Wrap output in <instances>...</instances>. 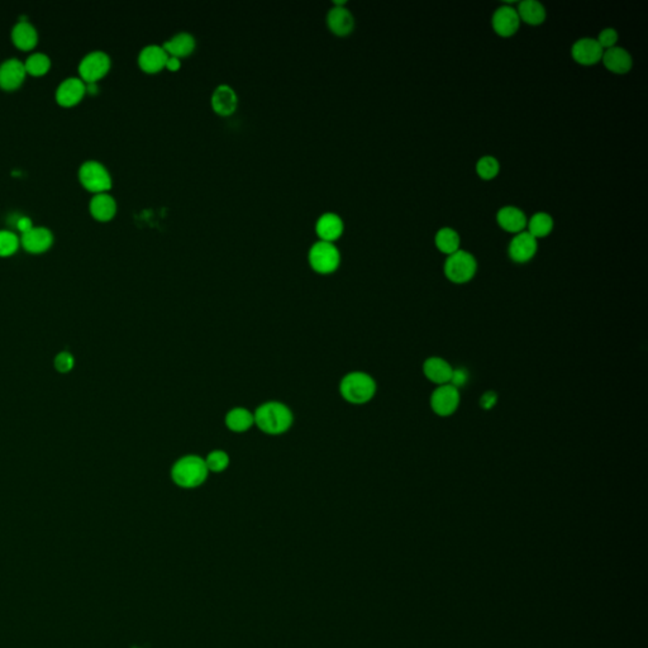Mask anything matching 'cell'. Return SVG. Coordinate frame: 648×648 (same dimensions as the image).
<instances>
[{
    "label": "cell",
    "mask_w": 648,
    "mask_h": 648,
    "mask_svg": "<svg viewBox=\"0 0 648 648\" xmlns=\"http://www.w3.org/2000/svg\"><path fill=\"white\" fill-rule=\"evenodd\" d=\"M602 63L605 69L617 75L628 74L633 66L631 53L623 47L615 46L602 53Z\"/></svg>",
    "instance_id": "9a60e30c"
},
{
    "label": "cell",
    "mask_w": 648,
    "mask_h": 648,
    "mask_svg": "<svg viewBox=\"0 0 648 648\" xmlns=\"http://www.w3.org/2000/svg\"><path fill=\"white\" fill-rule=\"evenodd\" d=\"M167 58H169V55L164 47L159 46V45H149V46L144 47L139 52L138 63H139V68L146 73L155 74V73L165 69Z\"/></svg>",
    "instance_id": "2e32d148"
},
{
    "label": "cell",
    "mask_w": 648,
    "mask_h": 648,
    "mask_svg": "<svg viewBox=\"0 0 648 648\" xmlns=\"http://www.w3.org/2000/svg\"><path fill=\"white\" fill-rule=\"evenodd\" d=\"M460 243H461V238H460L459 233L450 227H443L437 232L436 237H435V245H436L437 250L446 256L457 253L460 250Z\"/></svg>",
    "instance_id": "83f0119b"
},
{
    "label": "cell",
    "mask_w": 648,
    "mask_h": 648,
    "mask_svg": "<svg viewBox=\"0 0 648 648\" xmlns=\"http://www.w3.org/2000/svg\"><path fill=\"white\" fill-rule=\"evenodd\" d=\"M13 42L21 50H32L37 43V31L27 21H19L12 31Z\"/></svg>",
    "instance_id": "484cf974"
},
{
    "label": "cell",
    "mask_w": 648,
    "mask_h": 648,
    "mask_svg": "<svg viewBox=\"0 0 648 648\" xmlns=\"http://www.w3.org/2000/svg\"><path fill=\"white\" fill-rule=\"evenodd\" d=\"M196 42L194 36L188 32H179L172 36L171 38L165 41L162 47L165 48L167 55L181 58L189 56L190 53L196 50Z\"/></svg>",
    "instance_id": "7402d4cb"
},
{
    "label": "cell",
    "mask_w": 648,
    "mask_h": 648,
    "mask_svg": "<svg viewBox=\"0 0 648 648\" xmlns=\"http://www.w3.org/2000/svg\"><path fill=\"white\" fill-rule=\"evenodd\" d=\"M492 26L494 32L500 37L508 38L516 35L521 26V19L518 17L516 8L511 6L498 8L492 18Z\"/></svg>",
    "instance_id": "8fae6325"
},
{
    "label": "cell",
    "mask_w": 648,
    "mask_h": 648,
    "mask_svg": "<svg viewBox=\"0 0 648 648\" xmlns=\"http://www.w3.org/2000/svg\"><path fill=\"white\" fill-rule=\"evenodd\" d=\"M344 224L339 214L326 212L317 219L316 232L322 241L333 242L344 233Z\"/></svg>",
    "instance_id": "e0dca14e"
},
{
    "label": "cell",
    "mask_w": 648,
    "mask_h": 648,
    "mask_svg": "<svg viewBox=\"0 0 648 648\" xmlns=\"http://www.w3.org/2000/svg\"><path fill=\"white\" fill-rule=\"evenodd\" d=\"M19 238L11 230H0V256H9L17 251Z\"/></svg>",
    "instance_id": "1f68e13d"
},
{
    "label": "cell",
    "mask_w": 648,
    "mask_h": 648,
    "mask_svg": "<svg viewBox=\"0 0 648 648\" xmlns=\"http://www.w3.org/2000/svg\"><path fill=\"white\" fill-rule=\"evenodd\" d=\"M308 258L310 266L314 271L319 274H331L339 269L341 253L333 242L319 240L310 247Z\"/></svg>",
    "instance_id": "5b68a950"
},
{
    "label": "cell",
    "mask_w": 648,
    "mask_h": 648,
    "mask_svg": "<svg viewBox=\"0 0 648 648\" xmlns=\"http://www.w3.org/2000/svg\"><path fill=\"white\" fill-rule=\"evenodd\" d=\"M207 465L204 459L196 455L184 456L179 459L171 469L172 482L183 489H194L201 487L207 480Z\"/></svg>",
    "instance_id": "7a4b0ae2"
},
{
    "label": "cell",
    "mask_w": 648,
    "mask_h": 648,
    "mask_svg": "<svg viewBox=\"0 0 648 648\" xmlns=\"http://www.w3.org/2000/svg\"><path fill=\"white\" fill-rule=\"evenodd\" d=\"M496 403H498V395L493 391L484 393L482 398H480V407L482 409H485V410H489V409L495 407Z\"/></svg>",
    "instance_id": "d590c367"
},
{
    "label": "cell",
    "mask_w": 648,
    "mask_h": 648,
    "mask_svg": "<svg viewBox=\"0 0 648 648\" xmlns=\"http://www.w3.org/2000/svg\"><path fill=\"white\" fill-rule=\"evenodd\" d=\"M537 251L538 242L527 230L514 235L508 247V255L516 264H527L536 256Z\"/></svg>",
    "instance_id": "9c48e42d"
},
{
    "label": "cell",
    "mask_w": 648,
    "mask_h": 648,
    "mask_svg": "<svg viewBox=\"0 0 648 648\" xmlns=\"http://www.w3.org/2000/svg\"><path fill=\"white\" fill-rule=\"evenodd\" d=\"M86 92V84L78 78H69L63 81L56 90V99L63 107H71L80 102Z\"/></svg>",
    "instance_id": "ffe728a7"
},
{
    "label": "cell",
    "mask_w": 648,
    "mask_h": 648,
    "mask_svg": "<svg viewBox=\"0 0 648 648\" xmlns=\"http://www.w3.org/2000/svg\"><path fill=\"white\" fill-rule=\"evenodd\" d=\"M50 65H51L50 58H47L45 53L37 52V53L31 55V56L26 60L24 68H26V73H29L31 75H35V76H40V75H43L45 73H47V70L50 69Z\"/></svg>",
    "instance_id": "f546056e"
},
{
    "label": "cell",
    "mask_w": 648,
    "mask_h": 648,
    "mask_svg": "<svg viewBox=\"0 0 648 648\" xmlns=\"http://www.w3.org/2000/svg\"><path fill=\"white\" fill-rule=\"evenodd\" d=\"M618 32L614 28H604L602 32L597 36V43L600 45L604 51H607L609 48H613V47L617 46V42H618Z\"/></svg>",
    "instance_id": "d6a6232c"
},
{
    "label": "cell",
    "mask_w": 648,
    "mask_h": 648,
    "mask_svg": "<svg viewBox=\"0 0 648 648\" xmlns=\"http://www.w3.org/2000/svg\"><path fill=\"white\" fill-rule=\"evenodd\" d=\"M255 425L266 435L277 436L285 433L293 425V413L279 402H267L260 405L253 413Z\"/></svg>",
    "instance_id": "6da1fadb"
},
{
    "label": "cell",
    "mask_w": 648,
    "mask_h": 648,
    "mask_svg": "<svg viewBox=\"0 0 648 648\" xmlns=\"http://www.w3.org/2000/svg\"><path fill=\"white\" fill-rule=\"evenodd\" d=\"M460 402V391L451 384L437 386L430 399V408L438 417L452 415L459 409Z\"/></svg>",
    "instance_id": "52a82bcc"
},
{
    "label": "cell",
    "mask_w": 648,
    "mask_h": 648,
    "mask_svg": "<svg viewBox=\"0 0 648 648\" xmlns=\"http://www.w3.org/2000/svg\"><path fill=\"white\" fill-rule=\"evenodd\" d=\"M238 105V98L235 89L227 84H221L212 94V107L219 115H230Z\"/></svg>",
    "instance_id": "d6986e66"
},
{
    "label": "cell",
    "mask_w": 648,
    "mask_h": 648,
    "mask_svg": "<svg viewBox=\"0 0 648 648\" xmlns=\"http://www.w3.org/2000/svg\"><path fill=\"white\" fill-rule=\"evenodd\" d=\"M467 381H469V373H467V370L464 368V367H457V368L453 367L452 378H451L450 384L455 386V388H457L460 391V388L465 386V385L467 384Z\"/></svg>",
    "instance_id": "e575fe53"
},
{
    "label": "cell",
    "mask_w": 648,
    "mask_h": 648,
    "mask_svg": "<svg viewBox=\"0 0 648 648\" xmlns=\"http://www.w3.org/2000/svg\"><path fill=\"white\" fill-rule=\"evenodd\" d=\"M422 370L425 378L437 386L450 384L452 378L453 367L451 363L438 356L428 357L423 363Z\"/></svg>",
    "instance_id": "5bb4252c"
},
{
    "label": "cell",
    "mask_w": 648,
    "mask_h": 648,
    "mask_svg": "<svg viewBox=\"0 0 648 648\" xmlns=\"http://www.w3.org/2000/svg\"><path fill=\"white\" fill-rule=\"evenodd\" d=\"M255 425L253 413L246 408H233L225 415V425L235 433H243Z\"/></svg>",
    "instance_id": "d4e9b609"
},
{
    "label": "cell",
    "mask_w": 648,
    "mask_h": 648,
    "mask_svg": "<svg viewBox=\"0 0 648 648\" xmlns=\"http://www.w3.org/2000/svg\"><path fill=\"white\" fill-rule=\"evenodd\" d=\"M90 212L99 221H110L117 212L115 198L107 193H99L90 201Z\"/></svg>",
    "instance_id": "cb8c5ba5"
},
{
    "label": "cell",
    "mask_w": 648,
    "mask_h": 648,
    "mask_svg": "<svg viewBox=\"0 0 648 648\" xmlns=\"http://www.w3.org/2000/svg\"><path fill=\"white\" fill-rule=\"evenodd\" d=\"M17 228L21 230L22 235H23L27 230L33 228V225H32V219L28 218V217H21V218H18Z\"/></svg>",
    "instance_id": "8d00e7d4"
},
{
    "label": "cell",
    "mask_w": 648,
    "mask_h": 648,
    "mask_svg": "<svg viewBox=\"0 0 648 648\" xmlns=\"http://www.w3.org/2000/svg\"><path fill=\"white\" fill-rule=\"evenodd\" d=\"M516 13L521 22L529 26H539L543 23L547 16L545 6L537 0H523L518 4Z\"/></svg>",
    "instance_id": "603a6c76"
},
{
    "label": "cell",
    "mask_w": 648,
    "mask_h": 648,
    "mask_svg": "<svg viewBox=\"0 0 648 648\" xmlns=\"http://www.w3.org/2000/svg\"><path fill=\"white\" fill-rule=\"evenodd\" d=\"M26 76L24 63L17 58H9L0 65V86L6 90L17 89Z\"/></svg>",
    "instance_id": "ac0fdd59"
},
{
    "label": "cell",
    "mask_w": 648,
    "mask_h": 648,
    "mask_svg": "<svg viewBox=\"0 0 648 648\" xmlns=\"http://www.w3.org/2000/svg\"><path fill=\"white\" fill-rule=\"evenodd\" d=\"M110 68V56L103 51H94L87 53L85 58L81 60L79 73L83 80H85L86 83H95L108 73Z\"/></svg>",
    "instance_id": "ba28073f"
},
{
    "label": "cell",
    "mask_w": 648,
    "mask_h": 648,
    "mask_svg": "<svg viewBox=\"0 0 648 648\" xmlns=\"http://www.w3.org/2000/svg\"><path fill=\"white\" fill-rule=\"evenodd\" d=\"M477 261L474 255L464 250L450 255L445 261L443 272L453 284H466L477 275Z\"/></svg>",
    "instance_id": "277c9868"
},
{
    "label": "cell",
    "mask_w": 648,
    "mask_h": 648,
    "mask_svg": "<svg viewBox=\"0 0 648 648\" xmlns=\"http://www.w3.org/2000/svg\"><path fill=\"white\" fill-rule=\"evenodd\" d=\"M500 164L493 156H482L477 162V174L482 180H493L499 175Z\"/></svg>",
    "instance_id": "f1b7e54d"
},
{
    "label": "cell",
    "mask_w": 648,
    "mask_h": 648,
    "mask_svg": "<svg viewBox=\"0 0 648 648\" xmlns=\"http://www.w3.org/2000/svg\"><path fill=\"white\" fill-rule=\"evenodd\" d=\"M496 222L501 230L513 235L527 230V216L522 209L513 206L500 208L499 212L496 213Z\"/></svg>",
    "instance_id": "4fadbf2b"
},
{
    "label": "cell",
    "mask_w": 648,
    "mask_h": 648,
    "mask_svg": "<svg viewBox=\"0 0 648 648\" xmlns=\"http://www.w3.org/2000/svg\"><path fill=\"white\" fill-rule=\"evenodd\" d=\"M51 230L45 227H33L22 235V245L24 248L32 253H40L46 251L51 246Z\"/></svg>",
    "instance_id": "44dd1931"
},
{
    "label": "cell",
    "mask_w": 648,
    "mask_h": 648,
    "mask_svg": "<svg viewBox=\"0 0 648 648\" xmlns=\"http://www.w3.org/2000/svg\"><path fill=\"white\" fill-rule=\"evenodd\" d=\"M553 218L548 213H534L533 216L528 219L527 232L536 240L545 238L551 235V232L553 230Z\"/></svg>",
    "instance_id": "4316f807"
},
{
    "label": "cell",
    "mask_w": 648,
    "mask_h": 648,
    "mask_svg": "<svg viewBox=\"0 0 648 648\" xmlns=\"http://www.w3.org/2000/svg\"><path fill=\"white\" fill-rule=\"evenodd\" d=\"M165 68H166L167 70H170V71H178V70L181 68V61H180V58L169 55L166 66H165Z\"/></svg>",
    "instance_id": "74e56055"
},
{
    "label": "cell",
    "mask_w": 648,
    "mask_h": 648,
    "mask_svg": "<svg viewBox=\"0 0 648 648\" xmlns=\"http://www.w3.org/2000/svg\"><path fill=\"white\" fill-rule=\"evenodd\" d=\"M204 461L209 472H222L230 465V456L222 450H214Z\"/></svg>",
    "instance_id": "4dcf8cb0"
},
{
    "label": "cell",
    "mask_w": 648,
    "mask_h": 648,
    "mask_svg": "<svg viewBox=\"0 0 648 648\" xmlns=\"http://www.w3.org/2000/svg\"><path fill=\"white\" fill-rule=\"evenodd\" d=\"M80 181L86 189L92 193H105L112 188L110 172L98 161H86L79 171Z\"/></svg>",
    "instance_id": "8992f818"
},
{
    "label": "cell",
    "mask_w": 648,
    "mask_h": 648,
    "mask_svg": "<svg viewBox=\"0 0 648 648\" xmlns=\"http://www.w3.org/2000/svg\"><path fill=\"white\" fill-rule=\"evenodd\" d=\"M602 50L597 43V38H580L571 47V56L574 61L583 66H593L597 63H602Z\"/></svg>",
    "instance_id": "30bf717a"
},
{
    "label": "cell",
    "mask_w": 648,
    "mask_h": 648,
    "mask_svg": "<svg viewBox=\"0 0 648 648\" xmlns=\"http://www.w3.org/2000/svg\"><path fill=\"white\" fill-rule=\"evenodd\" d=\"M55 366L60 373H69L70 370H73V367H74V357L68 352H63L56 357Z\"/></svg>",
    "instance_id": "836d02e7"
},
{
    "label": "cell",
    "mask_w": 648,
    "mask_h": 648,
    "mask_svg": "<svg viewBox=\"0 0 648 648\" xmlns=\"http://www.w3.org/2000/svg\"><path fill=\"white\" fill-rule=\"evenodd\" d=\"M339 393L346 402L356 405L366 404L376 394V381L362 371L347 373L339 384Z\"/></svg>",
    "instance_id": "3957f363"
},
{
    "label": "cell",
    "mask_w": 648,
    "mask_h": 648,
    "mask_svg": "<svg viewBox=\"0 0 648 648\" xmlns=\"http://www.w3.org/2000/svg\"><path fill=\"white\" fill-rule=\"evenodd\" d=\"M328 28L334 35L347 36L355 28V18L350 9L344 6V1H336L327 13Z\"/></svg>",
    "instance_id": "7c38bea8"
}]
</instances>
